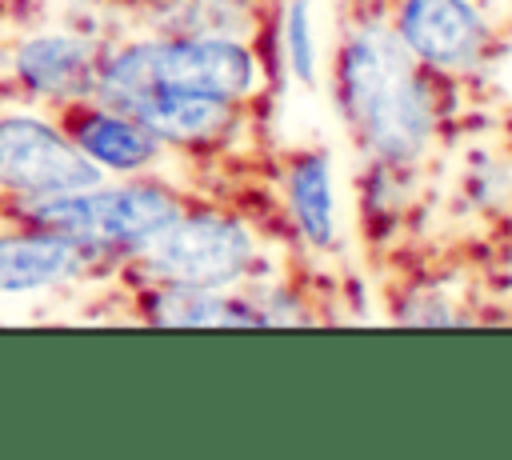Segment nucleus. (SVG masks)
<instances>
[{"instance_id":"nucleus-9","label":"nucleus","mask_w":512,"mask_h":460,"mask_svg":"<svg viewBox=\"0 0 512 460\" xmlns=\"http://www.w3.org/2000/svg\"><path fill=\"white\" fill-rule=\"evenodd\" d=\"M108 260H112L108 248H92L60 232L20 224L16 232H0V292L56 288Z\"/></svg>"},{"instance_id":"nucleus-12","label":"nucleus","mask_w":512,"mask_h":460,"mask_svg":"<svg viewBox=\"0 0 512 460\" xmlns=\"http://www.w3.org/2000/svg\"><path fill=\"white\" fill-rule=\"evenodd\" d=\"M144 320L152 324H176V328H228V324H268L264 312L244 300V296H224L220 288H172V284H156V292L148 296V312Z\"/></svg>"},{"instance_id":"nucleus-4","label":"nucleus","mask_w":512,"mask_h":460,"mask_svg":"<svg viewBox=\"0 0 512 460\" xmlns=\"http://www.w3.org/2000/svg\"><path fill=\"white\" fill-rule=\"evenodd\" d=\"M132 268L148 284L172 288H232L260 264V244L236 216L184 208L160 232H152L132 252Z\"/></svg>"},{"instance_id":"nucleus-7","label":"nucleus","mask_w":512,"mask_h":460,"mask_svg":"<svg viewBox=\"0 0 512 460\" xmlns=\"http://www.w3.org/2000/svg\"><path fill=\"white\" fill-rule=\"evenodd\" d=\"M112 108H124L128 116H136L168 148L208 152L240 140L248 100H224V96H200V92H144Z\"/></svg>"},{"instance_id":"nucleus-6","label":"nucleus","mask_w":512,"mask_h":460,"mask_svg":"<svg viewBox=\"0 0 512 460\" xmlns=\"http://www.w3.org/2000/svg\"><path fill=\"white\" fill-rule=\"evenodd\" d=\"M56 124L100 172H120V176L152 172L168 152V144L160 136H152L136 116H128L124 108H112L96 96L56 104Z\"/></svg>"},{"instance_id":"nucleus-5","label":"nucleus","mask_w":512,"mask_h":460,"mask_svg":"<svg viewBox=\"0 0 512 460\" xmlns=\"http://www.w3.org/2000/svg\"><path fill=\"white\" fill-rule=\"evenodd\" d=\"M392 28L436 72H468L492 48V28L472 0H396Z\"/></svg>"},{"instance_id":"nucleus-13","label":"nucleus","mask_w":512,"mask_h":460,"mask_svg":"<svg viewBox=\"0 0 512 460\" xmlns=\"http://www.w3.org/2000/svg\"><path fill=\"white\" fill-rule=\"evenodd\" d=\"M312 0H288L284 4V48H288V64L292 76L300 84L316 80V48H312Z\"/></svg>"},{"instance_id":"nucleus-10","label":"nucleus","mask_w":512,"mask_h":460,"mask_svg":"<svg viewBox=\"0 0 512 460\" xmlns=\"http://www.w3.org/2000/svg\"><path fill=\"white\" fill-rule=\"evenodd\" d=\"M156 36H236L256 40L260 0H128Z\"/></svg>"},{"instance_id":"nucleus-1","label":"nucleus","mask_w":512,"mask_h":460,"mask_svg":"<svg viewBox=\"0 0 512 460\" xmlns=\"http://www.w3.org/2000/svg\"><path fill=\"white\" fill-rule=\"evenodd\" d=\"M336 100L352 136L388 168L412 164L436 132V96L424 64L392 24L360 20L336 56Z\"/></svg>"},{"instance_id":"nucleus-3","label":"nucleus","mask_w":512,"mask_h":460,"mask_svg":"<svg viewBox=\"0 0 512 460\" xmlns=\"http://www.w3.org/2000/svg\"><path fill=\"white\" fill-rule=\"evenodd\" d=\"M16 220L32 228H48L72 236L92 248L132 252L168 220H176L188 204L176 188L160 180H128V184H88L40 200H12Z\"/></svg>"},{"instance_id":"nucleus-2","label":"nucleus","mask_w":512,"mask_h":460,"mask_svg":"<svg viewBox=\"0 0 512 460\" xmlns=\"http://www.w3.org/2000/svg\"><path fill=\"white\" fill-rule=\"evenodd\" d=\"M264 84V64L252 40L236 36H148L108 48L96 80V100L124 104L144 92H200L252 100Z\"/></svg>"},{"instance_id":"nucleus-11","label":"nucleus","mask_w":512,"mask_h":460,"mask_svg":"<svg viewBox=\"0 0 512 460\" xmlns=\"http://www.w3.org/2000/svg\"><path fill=\"white\" fill-rule=\"evenodd\" d=\"M288 212L304 244L332 248L336 244V204H332V172L324 152H296L284 176Z\"/></svg>"},{"instance_id":"nucleus-8","label":"nucleus","mask_w":512,"mask_h":460,"mask_svg":"<svg viewBox=\"0 0 512 460\" xmlns=\"http://www.w3.org/2000/svg\"><path fill=\"white\" fill-rule=\"evenodd\" d=\"M104 56L108 48L80 32H36L16 44L12 72H16V84L28 88L32 96L64 104L96 92Z\"/></svg>"}]
</instances>
